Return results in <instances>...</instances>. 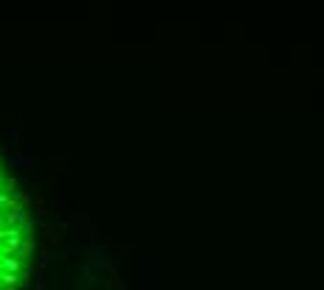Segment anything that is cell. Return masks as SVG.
Returning a JSON list of instances; mask_svg holds the SVG:
<instances>
[{
	"label": "cell",
	"mask_w": 324,
	"mask_h": 290,
	"mask_svg": "<svg viewBox=\"0 0 324 290\" xmlns=\"http://www.w3.org/2000/svg\"><path fill=\"white\" fill-rule=\"evenodd\" d=\"M28 268V223L0 170V290H14Z\"/></svg>",
	"instance_id": "obj_1"
}]
</instances>
